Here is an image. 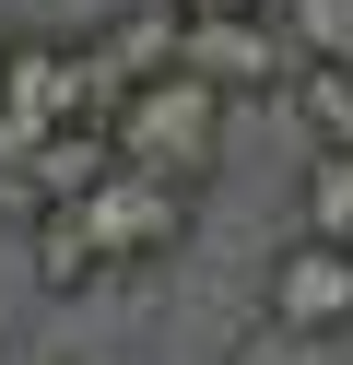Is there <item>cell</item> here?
Segmentation results:
<instances>
[{
	"label": "cell",
	"mask_w": 353,
	"mask_h": 365,
	"mask_svg": "<svg viewBox=\"0 0 353 365\" xmlns=\"http://www.w3.org/2000/svg\"><path fill=\"white\" fill-rule=\"evenodd\" d=\"M259 307H271V330H282V341H329V330H353V259H342V247H318V236L271 247Z\"/></svg>",
	"instance_id": "5"
},
{
	"label": "cell",
	"mask_w": 353,
	"mask_h": 365,
	"mask_svg": "<svg viewBox=\"0 0 353 365\" xmlns=\"http://www.w3.org/2000/svg\"><path fill=\"white\" fill-rule=\"evenodd\" d=\"M36 283L47 294H94L106 283V247L83 236V212H36Z\"/></svg>",
	"instance_id": "6"
},
{
	"label": "cell",
	"mask_w": 353,
	"mask_h": 365,
	"mask_svg": "<svg viewBox=\"0 0 353 365\" xmlns=\"http://www.w3.org/2000/svg\"><path fill=\"white\" fill-rule=\"evenodd\" d=\"M224 118H235V106L165 59V71L141 83V95L118 106L106 130H118V165H141V177H165V189H188V200H200V189H212V165H224Z\"/></svg>",
	"instance_id": "2"
},
{
	"label": "cell",
	"mask_w": 353,
	"mask_h": 365,
	"mask_svg": "<svg viewBox=\"0 0 353 365\" xmlns=\"http://www.w3.org/2000/svg\"><path fill=\"white\" fill-rule=\"evenodd\" d=\"M165 59H177L188 83H212L224 106H247V95H295V36H282V12H247V24H177L165 36Z\"/></svg>",
	"instance_id": "3"
},
{
	"label": "cell",
	"mask_w": 353,
	"mask_h": 365,
	"mask_svg": "<svg viewBox=\"0 0 353 365\" xmlns=\"http://www.w3.org/2000/svg\"><path fill=\"white\" fill-rule=\"evenodd\" d=\"M282 36H295L306 71H342L353 59V0H282Z\"/></svg>",
	"instance_id": "9"
},
{
	"label": "cell",
	"mask_w": 353,
	"mask_h": 365,
	"mask_svg": "<svg viewBox=\"0 0 353 365\" xmlns=\"http://www.w3.org/2000/svg\"><path fill=\"white\" fill-rule=\"evenodd\" d=\"M118 95H106V59L71 48V36H24L12 59H0V200L24 189V165H36L47 142H71V130H106Z\"/></svg>",
	"instance_id": "1"
},
{
	"label": "cell",
	"mask_w": 353,
	"mask_h": 365,
	"mask_svg": "<svg viewBox=\"0 0 353 365\" xmlns=\"http://www.w3.org/2000/svg\"><path fill=\"white\" fill-rule=\"evenodd\" d=\"M306 118V142L318 153H353V71H295V95H282Z\"/></svg>",
	"instance_id": "8"
},
{
	"label": "cell",
	"mask_w": 353,
	"mask_h": 365,
	"mask_svg": "<svg viewBox=\"0 0 353 365\" xmlns=\"http://www.w3.org/2000/svg\"><path fill=\"white\" fill-rule=\"evenodd\" d=\"M295 236H318V247H342L353 259V153H318V165H306V189H295Z\"/></svg>",
	"instance_id": "7"
},
{
	"label": "cell",
	"mask_w": 353,
	"mask_h": 365,
	"mask_svg": "<svg viewBox=\"0 0 353 365\" xmlns=\"http://www.w3.org/2000/svg\"><path fill=\"white\" fill-rule=\"evenodd\" d=\"M83 236L106 247V271H141V259H177V247H188V189H165V177L118 165L106 189L83 200Z\"/></svg>",
	"instance_id": "4"
},
{
	"label": "cell",
	"mask_w": 353,
	"mask_h": 365,
	"mask_svg": "<svg viewBox=\"0 0 353 365\" xmlns=\"http://www.w3.org/2000/svg\"><path fill=\"white\" fill-rule=\"evenodd\" d=\"M247 12H282V0H177V24H247Z\"/></svg>",
	"instance_id": "10"
}]
</instances>
